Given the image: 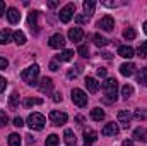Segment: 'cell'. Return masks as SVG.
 <instances>
[{"label": "cell", "mask_w": 147, "mask_h": 146, "mask_svg": "<svg viewBox=\"0 0 147 146\" xmlns=\"http://www.w3.org/2000/svg\"><path fill=\"white\" fill-rule=\"evenodd\" d=\"M96 26H98L99 29H103V31H113V29H115V21H113L111 16H105L103 19L98 21Z\"/></svg>", "instance_id": "52a82bcc"}, {"label": "cell", "mask_w": 147, "mask_h": 146, "mask_svg": "<svg viewBox=\"0 0 147 146\" xmlns=\"http://www.w3.org/2000/svg\"><path fill=\"white\" fill-rule=\"evenodd\" d=\"M86 86H87V91L89 93H98L99 88H101V84L94 77H86Z\"/></svg>", "instance_id": "9a60e30c"}, {"label": "cell", "mask_w": 147, "mask_h": 146, "mask_svg": "<svg viewBox=\"0 0 147 146\" xmlns=\"http://www.w3.org/2000/svg\"><path fill=\"white\" fill-rule=\"evenodd\" d=\"M137 53H139V57H140V59H147V41H142V43H140V46H139Z\"/></svg>", "instance_id": "4dcf8cb0"}, {"label": "cell", "mask_w": 147, "mask_h": 146, "mask_svg": "<svg viewBox=\"0 0 147 146\" xmlns=\"http://www.w3.org/2000/svg\"><path fill=\"white\" fill-rule=\"evenodd\" d=\"M103 91H105V96H106V102L113 103L116 102L118 98V81L115 77H110L103 83Z\"/></svg>", "instance_id": "6da1fadb"}, {"label": "cell", "mask_w": 147, "mask_h": 146, "mask_svg": "<svg viewBox=\"0 0 147 146\" xmlns=\"http://www.w3.org/2000/svg\"><path fill=\"white\" fill-rule=\"evenodd\" d=\"M84 146H91V145H84Z\"/></svg>", "instance_id": "f5cc1de1"}, {"label": "cell", "mask_w": 147, "mask_h": 146, "mask_svg": "<svg viewBox=\"0 0 147 146\" xmlns=\"http://www.w3.org/2000/svg\"><path fill=\"white\" fill-rule=\"evenodd\" d=\"M3 14H5V2H2V0H0V17H2Z\"/></svg>", "instance_id": "bcb514c9"}, {"label": "cell", "mask_w": 147, "mask_h": 146, "mask_svg": "<svg viewBox=\"0 0 147 146\" xmlns=\"http://www.w3.org/2000/svg\"><path fill=\"white\" fill-rule=\"evenodd\" d=\"M48 45H50L51 48H63V46H65V38L62 36L60 33H57V35L50 36V40H48Z\"/></svg>", "instance_id": "9c48e42d"}, {"label": "cell", "mask_w": 147, "mask_h": 146, "mask_svg": "<svg viewBox=\"0 0 147 146\" xmlns=\"http://www.w3.org/2000/svg\"><path fill=\"white\" fill-rule=\"evenodd\" d=\"M132 95H134V88H132L130 84H125V86L121 88V96H123V98H130Z\"/></svg>", "instance_id": "83f0119b"}, {"label": "cell", "mask_w": 147, "mask_h": 146, "mask_svg": "<svg viewBox=\"0 0 147 146\" xmlns=\"http://www.w3.org/2000/svg\"><path fill=\"white\" fill-rule=\"evenodd\" d=\"M130 122H132V115L128 110H120L118 112V124L123 127V129H128L130 127Z\"/></svg>", "instance_id": "ba28073f"}, {"label": "cell", "mask_w": 147, "mask_h": 146, "mask_svg": "<svg viewBox=\"0 0 147 146\" xmlns=\"http://www.w3.org/2000/svg\"><path fill=\"white\" fill-rule=\"evenodd\" d=\"M45 124H46V119H45V115H41V113H31V115L28 117V126H29V129H33V131H41V129L45 127Z\"/></svg>", "instance_id": "3957f363"}, {"label": "cell", "mask_w": 147, "mask_h": 146, "mask_svg": "<svg viewBox=\"0 0 147 146\" xmlns=\"http://www.w3.org/2000/svg\"><path fill=\"white\" fill-rule=\"evenodd\" d=\"M38 88H39L41 93H51V89H53V81H51L50 77H43Z\"/></svg>", "instance_id": "7c38bea8"}, {"label": "cell", "mask_w": 147, "mask_h": 146, "mask_svg": "<svg viewBox=\"0 0 147 146\" xmlns=\"http://www.w3.org/2000/svg\"><path fill=\"white\" fill-rule=\"evenodd\" d=\"M38 16H39V12H36V10H33V12H29V17H28V24H29V28L33 29H36L38 28Z\"/></svg>", "instance_id": "cb8c5ba5"}, {"label": "cell", "mask_w": 147, "mask_h": 146, "mask_svg": "<svg viewBox=\"0 0 147 146\" xmlns=\"http://www.w3.org/2000/svg\"><path fill=\"white\" fill-rule=\"evenodd\" d=\"M134 72H135V64H132V62H125V64L120 65V74H121V76L128 77V76H132Z\"/></svg>", "instance_id": "4fadbf2b"}, {"label": "cell", "mask_w": 147, "mask_h": 146, "mask_svg": "<svg viewBox=\"0 0 147 146\" xmlns=\"http://www.w3.org/2000/svg\"><path fill=\"white\" fill-rule=\"evenodd\" d=\"M28 138V143H34V138H31V136H26Z\"/></svg>", "instance_id": "f907efd6"}, {"label": "cell", "mask_w": 147, "mask_h": 146, "mask_svg": "<svg viewBox=\"0 0 147 146\" xmlns=\"http://www.w3.org/2000/svg\"><path fill=\"white\" fill-rule=\"evenodd\" d=\"M67 120H69V117L65 112H58V110L50 112V122L53 126H63V124H67Z\"/></svg>", "instance_id": "277c9868"}, {"label": "cell", "mask_w": 147, "mask_h": 146, "mask_svg": "<svg viewBox=\"0 0 147 146\" xmlns=\"http://www.w3.org/2000/svg\"><path fill=\"white\" fill-rule=\"evenodd\" d=\"M96 74H98L99 77H105V76H106V69H105V67H99V69L96 71Z\"/></svg>", "instance_id": "ee69618b"}, {"label": "cell", "mask_w": 147, "mask_h": 146, "mask_svg": "<svg viewBox=\"0 0 147 146\" xmlns=\"http://www.w3.org/2000/svg\"><path fill=\"white\" fill-rule=\"evenodd\" d=\"M14 126H16V127H22V126H24V120H22L21 117H16V119H14Z\"/></svg>", "instance_id": "b9f144b4"}, {"label": "cell", "mask_w": 147, "mask_h": 146, "mask_svg": "<svg viewBox=\"0 0 147 146\" xmlns=\"http://www.w3.org/2000/svg\"><path fill=\"white\" fill-rule=\"evenodd\" d=\"M58 141H60V138L57 134H50L46 138V146H58Z\"/></svg>", "instance_id": "f546056e"}, {"label": "cell", "mask_w": 147, "mask_h": 146, "mask_svg": "<svg viewBox=\"0 0 147 146\" xmlns=\"http://www.w3.org/2000/svg\"><path fill=\"white\" fill-rule=\"evenodd\" d=\"M69 38H70L72 41H80V40L84 38V31H82V28H72V29L69 31Z\"/></svg>", "instance_id": "ac0fdd59"}, {"label": "cell", "mask_w": 147, "mask_h": 146, "mask_svg": "<svg viewBox=\"0 0 147 146\" xmlns=\"http://www.w3.org/2000/svg\"><path fill=\"white\" fill-rule=\"evenodd\" d=\"M75 14V3H67L62 10H60V21L62 23H69Z\"/></svg>", "instance_id": "8992f818"}, {"label": "cell", "mask_w": 147, "mask_h": 146, "mask_svg": "<svg viewBox=\"0 0 147 146\" xmlns=\"http://www.w3.org/2000/svg\"><path fill=\"white\" fill-rule=\"evenodd\" d=\"M12 35H14V33H12L10 29H7V28H5V29H2V31H0V45L9 43V41H10V38H12Z\"/></svg>", "instance_id": "603a6c76"}, {"label": "cell", "mask_w": 147, "mask_h": 146, "mask_svg": "<svg viewBox=\"0 0 147 146\" xmlns=\"http://www.w3.org/2000/svg\"><path fill=\"white\" fill-rule=\"evenodd\" d=\"M12 38H14V41L17 43V45H24L26 43V35L22 33V31H14V35H12Z\"/></svg>", "instance_id": "d4e9b609"}, {"label": "cell", "mask_w": 147, "mask_h": 146, "mask_svg": "<svg viewBox=\"0 0 147 146\" xmlns=\"http://www.w3.org/2000/svg\"><path fill=\"white\" fill-rule=\"evenodd\" d=\"M48 7H50V9H55V7H57V2H48Z\"/></svg>", "instance_id": "681fc988"}, {"label": "cell", "mask_w": 147, "mask_h": 146, "mask_svg": "<svg viewBox=\"0 0 147 146\" xmlns=\"http://www.w3.org/2000/svg\"><path fill=\"white\" fill-rule=\"evenodd\" d=\"M82 7H84V14H86L87 17H91V16L94 14V7H96V2H94V0H86V2L82 3Z\"/></svg>", "instance_id": "d6986e66"}, {"label": "cell", "mask_w": 147, "mask_h": 146, "mask_svg": "<svg viewBox=\"0 0 147 146\" xmlns=\"http://www.w3.org/2000/svg\"><path fill=\"white\" fill-rule=\"evenodd\" d=\"M5 88H7V81H5V77L0 76V95L5 91Z\"/></svg>", "instance_id": "60d3db41"}, {"label": "cell", "mask_w": 147, "mask_h": 146, "mask_svg": "<svg viewBox=\"0 0 147 146\" xmlns=\"http://www.w3.org/2000/svg\"><path fill=\"white\" fill-rule=\"evenodd\" d=\"M79 71H80L79 67H75L74 71H69V72H67V77H69V79H72V77H77V76H79Z\"/></svg>", "instance_id": "ab89813d"}, {"label": "cell", "mask_w": 147, "mask_h": 146, "mask_svg": "<svg viewBox=\"0 0 147 146\" xmlns=\"http://www.w3.org/2000/svg\"><path fill=\"white\" fill-rule=\"evenodd\" d=\"M134 117H135L137 120H146V119H147V110L137 108V110H135V113H134Z\"/></svg>", "instance_id": "1f68e13d"}, {"label": "cell", "mask_w": 147, "mask_h": 146, "mask_svg": "<svg viewBox=\"0 0 147 146\" xmlns=\"http://www.w3.org/2000/svg\"><path fill=\"white\" fill-rule=\"evenodd\" d=\"M103 5H106V7H118V5H125V2H103Z\"/></svg>", "instance_id": "f35d334b"}, {"label": "cell", "mask_w": 147, "mask_h": 146, "mask_svg": "<svg viewBox=\"0 0 147 146\" xmlns=\"http://www.w3.org/2000/svg\"><path fill=\"white\" fill-rule=\"evenodd\" d=\"M144 33H146V35H147V21H146V23H144Z\"/></svg>", "instance_id": "816d5d0a"}, {"label": "cell", "mask_w": 147, "mask_h": 146, "mask_svg": "<svg viewBox=\"0 0 147 146\" xmlns=\"http://www.w3.org/2000/svg\"><path fill=\"white\" fill-rule=\"evenodd\" d=\"M72 102H74V105H77V107L82 108V107L87 105V95L82 89L75 88V89H72Z\"/></svg>", "instance_id": "5b68a950"}, {"label": "cell", "mask_w": 147, "mask_h": 146, "mask_svg": "<svg viewBox=\"0 0 147 146\" xmlns=\"http://www.w3.org/2000/svg\"><path fill=\"white\" fill-rule=\"evenodd\" d=\"M118 55L123 57V59H132V57L135 55V52H134L132 46H128V45H121V46L118 48Z\"/></svg>", "instance_id": "5bb4252c"}, {"label": "cell", "mask_w": 147, "mask_h": 146, "mask_svg": "<svg viewBox=\"0 0 147 146\" xmlns=\"http://www.w3.org/2000/svg\"><path fill=\"white\" fill-rule=\"evenodd\" d=\"M53 102H55V103L62 102V95H60V93H55V95H53Z\"/></svg>", "instance_id": "f6af8a7d"}, {"label": "cell", "mask_w": 147, "mask_h": 146, "mask_svg": "<svg viewBox=\"0 0 147 146\" xmlns=\"http://www.w3.org/2000/svg\"><path fill=\"white\" fill-rule=\"evenodd\" d=\"M137 83L139 84H144V86L147 84V69L139 71V74H137Z\"/></svg>", "instance_id": "4316f807"}, {"label": "cell", "mask_w": 147, "mask_h": 146, "mask_svg": "<svg viewBox=\"0 0 147 146\" xmlns=\"http://www.w3.org/2000/svg\"><path fill=\"white\" fill-rule=\"evenodd\" d=\"M7 120H9V119H7L5 112H2V110H0V127H3V126L7 124Z\"/></svg>", "instance_id": "74e56055"}, {"label": "cell", "mask_w": 147, "mask_h": 146, "mask_svg": "<svg viewBox=\"0 0 147 146\" xmlns=\"http://www.w3.org/2000/svg\"><path fill=\"white\" fill-rule=\"evenodd\" d=\"M9 103H10V107H12V108H17V103H19V95H17L16 91L10 95V98H9Z\"/></svg>", "instance_id": "e575fe53"}, {"label": "cell", "mask_w": 147, "mask_h": 146, "mask_svg": "<svg viewBox=\"0 0 147 146\" xmlns=\"http://www.w3.org/2000/svg\"><path fill=\"white\" fill-rule=\"evenodd\" d=\"M50 69H51V71H58V64H57V62L53 60V62L50 64Z\"/></svg>", "instance_id": "7dc6e473"}, {"label": "cell", "mask_w": 147, "mask_h": 146, "mask_svg": "<svg viewBox=\"0 0 147 146\" xmlns=\"http://www.w3.org/2000/svg\"><path fill=\"white\" fill-rule=\"evenodd\" d=\"M38 76H39V65L36 64H33V65H29L28 69H24L22 72H21V79L26 83V84H29V86H36L38 83Z\"/></svg>", "instance_id": "7a4b0ae2"}, {"label": "cell", "mask_w": 147, "mask_h": 146, "mask_svg": "<svg viewBox=\"0 0 147 146\" xmlns=\"http://www.w3.org/2000/svg\"><path fill=\"white\" fill-rule=\"evenodd\" d=\"M134 139L146 143V141H147V131L144 129V127H137V129L134 131Z\"/></svg>", "instance_id": "ffe728a7"}, {"label": "cell", "mask_w": 147, "mask_h": 146, "mask_svg": "<svg viewBox=\"0 0 147 146\" xmlns=\"http://www.w3.org/2000/svg\"><path fill=\"white\" fill-rule=\"evenodd\" d=\"M43 103V100H39V98H28L26 102H24V107H33V105H41Z\"/></svg>", "instance_id": "836d02e7"}, {"label": "cell", "mask_w": 147, "mask_h": 146, "mask_svg": "<svg viewBox=\"0 0 147 146\" xmlns=\"http://www.w3.org/2000/svg\"><path fill=\"white\" fill-rule=\"evenodd\" d=\"M7 19H9L10 24H17V23L21 21V14H19V10L14 9V7L7 9Z\"/></svg>", "instance_id": "8fae6325"}, {"label": "cell", "mask_w": 147, "mask_h": 146, "mask_svg": "<svg viewBox=\"0 0 147 146\" xmlns=\"http://www.w3.org/2000/svg\"><path fill=\"white\" fill-rule=\"evenodd\" d=\"M7 65H9V60L3 59V57H0V69H7Z\"/></svg>", "instance_id": "7bdbcfd3"}, {"label": "cell", "mask_w": 147, "mask_h": 146, "mask_svg": "<svg viewBox=\"0 0 147 146\" xmlns=\"http://www.w3.org/2000/svg\"><path fill=\"white\" fill-rule=\"evenodd\" d=\"M92 40H94V43H96L98 46H106V45H108V40L105 36H101V35H94Z\"/></svg>", "instance_id": "f1b7e54d"}, {"label": "cell", "mask_w": 147, "mask_h": 146, "mask_svg": "<svg viewBox=\"0 0 147 146\" xmlns=\"http://www.w3.org/2000/svg\"><path fill=\"white\" fill-rule=\"evenodd\" d=\"M74 59V50H63L60 55H57V60L60 62H70Z\"/></svg>", "instance_id": "7402d4cb"}, {"label": "cell", "mask_w": 147, "mask_h": 146, "mask_svg": "<svg viewBox=\"0 0 147 146\" xmlns=\"http://www.w3.org/2000/svg\"><path fill=\"white\" fill-rule=\"evenodd\" d=\"M135 36H137V33H135L134 28H127V29L123 31V38H125V40H134Z\"/></svg>", "instance_id": "d6a6232c"}, {"label": "cell", "mask_w": 147, "mask_h": 146, "mask_svg": "<svg viewBox=\"0 0 147 146\" xmlns=\"http://www.w3.org/2000/svg\"><path fill=\"white\" fill-rule=\"evenodd\" d=\"M9 146H21V136L16 134V132H12L9 136Z\"/></svg>", "instance_id": "484cf974"}, {"label": "cell", "mask_w": 147, "mask_h": 146, "mask_svg": "<svg viewBox=\"0 0 147 146\" xmlns=\"http://www.w3.org/2000/svg\"><path fill=\"white\" fill-rule=\"evenodd\" d=\"M91 119H92V120H96V122H101V120L105 119V110L99 108V107L92 108V110H91Z\"/></svg>", "instance_id": "44dd1931"}, {"label": "cell", "mask_w": 147, "mask_h": 146, "mask_svg": "<svg viewBox=\"0 0 147 146\" xmlns=\"http://www.w3.org/2000/svg\"><path fill=\"white\" fill-rule=\"evenodd\" d=\"M103 136H116L118 132H120V127H118V124H115V122H110V124H106L105 127H103Z\"/></svg>", "instance_id": "30bf717a"}, {"label": "cell", "mask_w": 147, "mask_h": 146, "mask_svg": "<svg viewBox=\"0 0 147 146\" xmlns=\"http://www.w3.org/2000/svg\"><path fill=\"white\" fill-rule=\"evenodd\" d=\"M75 21H77L79 24H86V23L89 21V17H87L86 14H79V16H75Z\"/></svg>", "instance_id": "8d00e7d4"}, {"label": "cell", "mask_w": 147, "mask_h": 146, "mask_svg": "<svg viewBox=\"0 0 147 146\" xmlns=\"http://www.w3.org/2000/svg\"><path fill=\"white\" fill-rule=\"evenodd\" d=\"M123 146H134V143H132L130 139H125V141H123Z\"/></svg>", "instance_id": "c3c4849f"}, {"label": "cell", "mask_w": 147, "mask_h": 146, "mask_svg": "<svg viewBox=\"0 0 147 146\" xmlns=\"http://www.w3.org/2000/svg\"><path fill=\"white\" fill-rule=\"evenodd\" d=\"M98 139V132L94 129H84V141L86 145H92Z\"/></svg>", "instance_id": "e0dca14e"}, {"label": "cell", "mask_w": 147, "mask_h": 146, "mask_svg": "<svg viewBox=\"0 0 147 146\" xmlns=\"http://www.w3.org/2000/svg\"><path fill=\"white\" fill-rule=\"evenodd\" d=\"M77 52H79L80 57H89V48H87L86 45H80V46L77 48Z\"/></svg>", "instance_id": "d590c367"}, {"label": "cell", "mask_w": 147, "mask_h": 146, "mask_svg": "<svg viewBox=\"0 0 147 146\" xmlns=\"http://www.w3.org/2000/svg\"><path fill=\"white\" fill-rule=\"evenodd\" d=\"M63 141H65L67 146H75L77 145V138H75V134H74L72 129H65V132H63Z\"/></svg>", "instance_id": "2e32d148"}]
</instances>
